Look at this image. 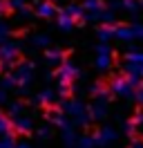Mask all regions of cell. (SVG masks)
<instances>
[{
    "mask_svg": "<svg viewBox=\"0 0 143 148\" xmlns=\"http://www.w3.org/2000/svg\"><path fill=\"white\" fill-rule=\"evenodd\" d=\"M130 137H132V141H136V144H143V132H141V130L132 128V130H130Z\"/></svg>",
    "mask_w": 143,
    "mask_h": 148,
    "instance_id": "cell-1",
    "label": "cell"
},
{
    "mask_svg": "<svg viewBox=\"0 0 143 148\" xmlns=\"http://www.w3.org/2000/svg\"><path fill=\"white\" fill-rule=\"evenodd\" d=\"M2 14H5V16H11V14H14V7L9 5V0H5V2H2Z\"/></svg>",
    "mask_w": 143,
    "mask_h": 148,
    "instance_id": "cell-2",
    "label": "cell"
},
{
    "mask_svg": "<svg viewBox=\"0 0 143 148\" xmlns=\"http://www.w3.org/2000/svg\"><path fill=\"white\" fill-rule=\"evenodd\" d=\"M85 132L87 135H98L101 130H98V126H85Z\"/></svg>",
    "mask_w": 143,
    "mask_h": 148,
    "instance_id": "cell-3",
    "label": "cell"
}]
</instances>
